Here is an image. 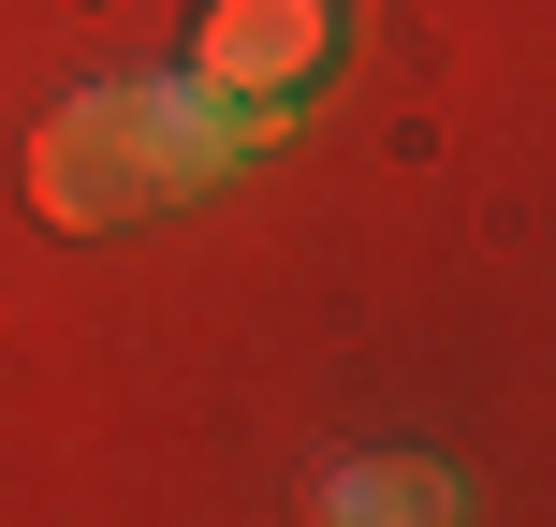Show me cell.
Masks as SVG:
<instances>
[{"mask_svg": "<svg viewBox=\"0 0 556 527\" xmlns=\"http://www.w3.org/2000/svg\"><path fill=\"white\" fill-rule=\"evenodd\" d=\"M250 147H264V117H205L191 88H88V103L45 117L29 191H45V221L103 235V221H132V205L191 191V176H235Z\"/></svg>", "mask_w": 556, "mask_h": 527, "instance_id": "cell-1", "label": "cell"}, {"mask_svg": "<svg viewBox=\"0 0 556 527\" xmlns=\"http://www.w3.org/2000/svg\"><path fill=\"white\" fill-rule=\"evenodd\" d=\"M323 45H337V0H205L191 74L205 88H293Z\"/></svg>", "mask_w": 556, "mask_h": 527, "instance_id": "cell-2", "label": "cell"}]
</instances>
